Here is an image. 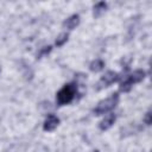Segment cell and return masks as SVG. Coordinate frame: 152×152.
I'll use <instances>...</instances> for the list:
<instances>
[{
    "instance_id": "1",
    "label": "cell",
    "mask_w": 152,
    "mask_h": 152,
    "mask_svg": "<svg viewBox=\"0 0 152 152\" xmlns=\"http://www.w3.org/2000/svg\"><path fill=\"white\" fill-rule=\"evenodd\" d=\"M118 102H119V94L118 93H114L108 99L102 100L101 102H99V104L94 109V114L95 115H102V114L112 110L118 104Z\"/></svg>"
},
{
    "instance_id": "2",
    "label": "cell",
    "mask_w": 152,
    "mask_h": 152,
    "mask_svg": "<svg viewBox=\"0 0 152 152\" xmlns=\"http://www.w3.org/2000/svg\"><path fill=\"white\" fill-rule=\"evenodd\" d=\"M76 93V87L74 84H65L58 93H57V102L58 104H66L69 103Z\"/></svg>"
},
{
    "instance_id": "3",
    "label": "cell",
    "mask_w": 152,
    "mask_h": 152,
    "mask_svg": "<svg viewBox=\"0 0 152 152\" xmlns=\"http://www.w3.org/2000/svg\"><path fill=\"white\" fill-rule=\"evenodd\" d=\"M118 80H119L118 72H115V71H107V72L101 77V80L99 81V83H97V89H102V88H104V87H108V86H110L112 83L116 82Z\"/></svg>"
},
{
    "instance_id": "4",
    "label": "cell",
    "mask_w": 152,
    "mask_h": 152,
    "mask_svg": "<svg viewBox=\"0 0 152 152\" xmlns=\"http://www.w3.org/2000/svg\"><path fill=\"white\" fill-rule=\"evenodd\" d=\"M58 124H59V119H58L56 115L50 114V115H48V118H46V120H45V122H44L43 128H44L45 131H53V129L58 126Z\"/></svg>"
},
{
    "instance_id": "5",
    "label": "cell",
    "mask_w": 152,
    "mask_h": 152,
    "mask_svg": "<svg viewBox=\"0 0 152 152\" xmlns=\"http://www.w3.org/2000/svg\"><path fill=\"white\" fill-rule=\"evenodd\" d=\"M115 120H116L115 114H108V115H107V116H104V119L100 122V125H99L100 129H102V131L108 129L109 127H112V125L115 122Z\"/></svg>"
},
{
    "instance_id": "6",
    "label": "cell",
    "mask_w": 152,
    "mask_h": 152,
    "mask_svg": "<svg viewBox=\"0 0 152 152\" xmlns=\"http://www.w3.org/2000/svg\"><path fill=\"white\" fill-rule=\"evenodd\" d=\"M80 24V17L77 15V14H74V15H71L70 18H68L65 21H64V27H66V28H69V30H72V28H75L77 25Z\"/></svg>"
},
{
    "instance_id": "7",
    "label": "cell",
    "mask_w": 152,
    "mask_h": 152,
    "mask_svg": "<svg viewBox=\"0 0 152 152\" xmlns=\"http://www.w3.org/2000/svg\"><path fill=\"white\" fill-rule=\"evenodd\" d=\"M144 77H145V71L141 70V69H138V70H135L132 75L128 76V80L134 84V83H138V82L142 81Z\"/></svg>"
},
{
    "instance_id": "8",
    "label": "cell",
    "mask_w": 152,
    "mask_h": 152,
    "mask_svg": "<svg viewBox=\"0 0 152 152\" xmlns=\"http://www.w3.org/2000/svg\"><path fill=\"white\" fill-rule=\"evenodd\" d=\"M103 66H104V62H103L102 59H95V61H93V62L90 63L89 69H90L93 72H99V71H101V70L103 69Z\"/></svg>"
},
{
    "instance_id": "9",
    "label": "cell",
    "mask_w": 152,
    "mask_h": 152,
    "mask_svg": "<svg viewBox=\"0 0 152 152\" xmlns=\"http://www.w3.org/2000/svg\"><path fill=\"white\" fill-rule=\"evenodd\" d=\"M106 8H107V4H106V2H103V1L97 2V4L94 6V17H95V18L100 17V15L106 11Z\"/></svg>"
},
{
    "instance_id": "10",
    "label": "cell",
    "mask_w": 152,
    "mask_h": 152,
    "mask_svg": "<svg viewBox=\"0 0 152 152\" xmlns=\"http://www.w3.org/2000/svg\"><path fill=\"white\" fill-rule=\"evenodd\" d=\"M132 86H133V83H132V82L128 80V77H127L124 82H121V84H120V90L124 91V93H127V91L131 90Z\"/></svg>"
},
{
    "instance_id": "11",
    "label": "cell",
    "mask_w": 152,
    "mask_h": 152,
    "mask_svg": "<svg viewBox=\"0 0 152 152\" xmlns=\"http://www.w3.org/2000/svg\"><path fill=\"white\" fill-rule=\"evenodd\" d=\"M68 38H69V34H68L66 32L61 33V34L58 36V38L56 39V45H57V46H62L64 43L68 42Z\"/></svg>"
},
{
    "instance_id": "12",
    "label": "cell",
    "mask_w": 152,
    "mask_h": 152,
    "mask_svg": "<svg viewBox=\"0 0 152 152\" xmlns=\"http://www.w3.org/2000/svg\"><path fill=\"white\" fill-rule=\"evenodd\" d=\"M51 51V46H44L38 53H37V58H40L43 55H46V53H49Z\"/></svg>"
},
{
    "instance_id": "13",
    "label": "cell",
    "mask_w": 152,
    "mask_h": 152,
    "mask_svg": "<svg viewBox=\"0 0 152 152\" xmlns=\"http://www.w3.org/2000/svg\"><path fill=\"white\" fill-rule=\"evenodd\" d=\"M144 122L146 125H151V122H152V114H151V112H147L146 113V115L144 118Z\"/></svg>"
}]
</instances>
